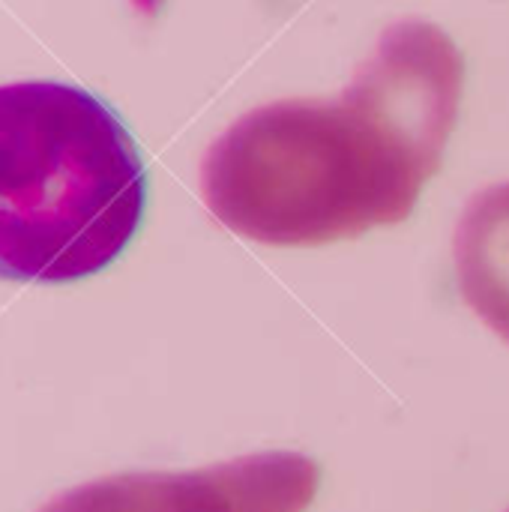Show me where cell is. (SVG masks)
Segmentation results:
<instances>
[{
    "label": "cell",
    "mask_w": 509,
    "mask_h": 512,
    "mask_svg": "<svg viewBox=\"0 0 509 512\" xmlns=\"http://www.w3.org/2000/svg\"><path fill=\"white\" fill-rule=\"evenodd\" d=\"M144 213L147 168L108 102L63 81L0 84V279H90Z\"/></svg>",
    "instance_id": "cell-2"
},
{
    "label": "cell",
    "mask_w": 509,
    "mask_h": 512,
    "mask_svg": "<svg viewBox=\"0 0 509 512\" xmlns=\"http://www.w3.org/2000/svg\"><path fill=\"white\" fill-rule=\"evenodd\" d=\"M453 252L465 303L509 342V183L468 201Z\"/></svg>",
    "instance_id": "cell-4"
},
{
    "label": "cell",
    "mask_w": 509,
    "mask_h": 512,
    "mask_svg": "<svg viewBox=\"0 0 509 512\" xmlns=\"http://www.w3.org/2000/svg\"><path fill=\"white\" fill-rule=\"evenodd\" d=\"M321 468L300 453H255L198 471L102 477L51 498L39 512H306Z\"/></svg>",
    "instance_id": "cell-3"
},
{
    "label": "cell",
    "mask_w": 509,
    "mask_h": 512,
    "mask_svg": "<svg viewBox=\"0 0 509 512\" xmlns=\"http://www.w3.org/2000/svg\"><path fill=\"white\" fill-rule=\"evenodd\" d=\"M465 60L429 21L378 39L339 99H282L243 114L201 162L219 225L264 246H327L405 222L441 168Z\"/></svg>",
    "instance_id": "cell-1"
}]
</instances>
